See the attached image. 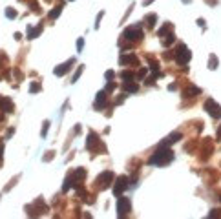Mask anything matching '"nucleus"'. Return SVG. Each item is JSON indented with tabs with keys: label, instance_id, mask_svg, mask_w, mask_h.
<instances>
[{
	"label": "nucleus",
	"instance_id": "28",
	"mask_svg": "<svg viewBox=\"0 0 221 219\" xmlns=\"http://www.w3.org/2000/svg\"><path fill=\"white\" fill-rule=\"evenodd\" d=\"M103 15H104V11H101V13L97 15V22H95V29H99V26H101V20H103Z\"/></svg>",
	"mask_w": 221,
	"mask_h": 219
},
{
	"label": "nucleus",
	"instance_id": "29",
	"mask_svg": "<svg viewBox=\"0 0 221 219\" xmlns=\"http://www.w3.org/2000/svg\"><path fill=\"white\" fill-rule=\"evenodd\" d=\"M106 79H108V81H112V79H113V77H115V71H113V70H108V71H106V75H104Z\"/></svg>",
	"mask_w": 221,
	"mask_h": 219
},
{
	"label": "nucleus",
	"instance_id": "22",
	"mask_svg": "<svg viewBox=\"0 0 221 219\" xmlns=\"http://www.w3.org/2000/svg\"><path fill=\"white\" fill-rule=\"evenodd\" d=\"M208 68H210V70H216V68H218V57H216V55H210V59H208Z\"/></svg>",
	"mask_w": 221,
	"mask_h": 219
},
{
	"label": "nucleus",
	"instance_id": "21",
	"mask_svg": "<svg viewBox=\"0 0 221 219\" xmlns=\"http://www.w3.org/2000/svg\"><path fill=\"white\" fill-rule=\"evenodd\" d=\"M170 31H172V24H170V22H166V24H165V26H163V28H161V29L157 31V35L161 37V39H163V37H165L166 33H170Z\"/></svg>",
	"mask_w": 221,
	"mask_h": 219
},
{
	"label": "nucleus",
	"instance_id": "15",
	"mask_svg": "<svg viewBox=\"0 0 221 219\" xmlns=\"http://www.w3.org/2000/svg\"><path fill=\"white\" fill-rule=\"evenodd\" d=\"M42 31V24H39L37 28H31V26H28V39H37L39 35Z\"/></svg>",
	"mask_w": 221,
	"mask_h": 219
},
{
	"label": "nucleus",
	"instance_id": "34",
	"mask_svg": "<svg viewBox=\"0 0 221 219\" xmlns=\"http://www.w3.org/2000/svg\"><path fill=\"white\" fill-rule=\"evenodd\" d=\"M218 216V210H212L210 214H208V217H216Z\"/></svg>",
	"mask_w": 221,
	"mask_h": 219
},
{
	"label": "nucleus",
	"instance_id": "24",
	"mask_svg": "<svg viewBox=\"0 0 221 219\" xmlns=\"http://www.w3.org/2000/svg\"><path fill=\"white\" fill-rule=\"evenodd\" d=\"M121 77H123L124 81H134V77H135V75H134V71L126 70V71H123V73H121Z\"/></svg>",
	"mask_w": 221,
	"mask_h": 219
},
{
	"label": "nucleus",
	"instance_id": "32",
	"mask_svg": "<svg viewBox=\"0 0 221 219\" xmlns=\"http://www.w3.org/2000/svg\"><path fill=\"white\" fill-rule=\"evenodd\" d=\"M53 159V152H48V155L44 157V161H51Z\"/></svg>",
	"mask_w": 221,
	"mask_h": 219
},
{
	"label": "nucleus",
	"instance_id": "36",
	"mask_svg": "<svg viewBox=\"0 0 221 219\" xmlns=\"http://www.w3.org/2000/svg\"><path fill=\"white\" fill-rule=\"evenodd\" d=\"M13 132H15V130H13V128H9V130H8V133H6V137H11V135H13Z\"/></svg>",
	"mask_w": 221,
	"mask_h": 219
},
{
	"label": "nucleus",
	"instance_id": "11",
	"mask_svg": "<svg viewBox=\"0 0 221 219\" xmlns=\"http://www.w3.org/2000/svg\"><path fill=\"white\" fill-rule=\"evenodd\" d=\"M181 137H183V135H181L179 132H174V133H170V135L166 137V139H165V141H163L159 146H170V144H174V143H177Z\"/></svg>",
	"mask_w": 221,
	"mask_h": 219
},
{
	"label": "nucleus",
	"instance_id": "18",
	"mask_svg": "<svg viewBox=\"0 0 221 219\" xmlns=\"http://www.w3.org/2000/svg\"><path fill=\"white\" fill-rule=\"evenodd\" d=\"M155 20H157V15H155V13H150V15L145 17V26H146L148 29H152V28L155 26Z\"/></svg>",
	"mask_w": 221,
	"mask_h": 219
},
{
	"label": "nucleus",
	"instance_id": "6",
	"mask_svg": "<svg viewBox=\"0 0 221 219\" xmlns=\"http://www.w3.org/2000/svg\"><path fill=\"white\" fill-rule=\"evenodd\" d=\"M113 179H115V175H113V172H103L99 177H97V186L103 188V190H106V188H110V185L113 183Z\"/></svg>",
	"mask_w": 221,
	"mask_h": 219
},
{
	"label": "nucleus",
	"instance_id": "37",
	"mask_svg": "<svg viewBox=\"0 0 221 219\" xmlns=\"http://www.w3.org/2000/svg\"><path fill=\"white\" fill-rule=\"evenodd\" d=\"M207 2H208L210 6H216V4H218V0H207Z\"/></svg>",
	"mask_w": 221,
	"mask_h": 219
},
{
	"label": "nucleus",
	"instance_id": "35",
	"mask_svg": "<svg viewBox=\"0 0 221 219\" xmlns=\"http://www.w3.org/2000/svg\"><path fill=\"white\" fill-rule=\"evenodd\" d=\"M197 26H201V28H203V26H205V20H203V18H197Z\"/></svg>",
	"mask_w": 221,
	"mask_h": 219
},
{
	"label": "nucleus",
	"instance_id": "16",
	"mask_svg": "<svg viewBox=\"0 0 221 219\" xmlns=\"http://www.w3.org/2000/svg\"><path fill=\"white\" fill-rule=\"evenodd\" d=\"M97 144H99L97 135H95V133H90L88 139H86V148H88V150H95V146H97Z\"/></svg>",
	"mask_w": 221,
	"mask_h": 219
},
{
	"label": "nucleus",
	"instance_id": "40",
	"mask_svg": "<svg viewBox=\"0 0 221 219\" xmlns=\"http://www.w3.org/2000/svg\"><path fill=\"white\" fill-rule=\"evenodd\" d=\"M183 2H185V4H188V2H190V0H183Z\"/></svg>",
	"mask_w": 221,
	"mask_h": 219
},
{
	"label": "nucleus",
	"instance_id": "31",
	"mask_svg": "<svg viewBox=\"0 0 221 219\" xmlns=\"http://www.w3.org/2000/svg\"><path fill=\"white\" fill-rule=\"evenodd\" d=\"M113 90H115V82H108V86H106V93H108V91H113Z\"/></svg>",
	"mask_w": 221,
	"mask_h": 219
},
{
	"label": "nucleus",
	"instance_id": "14",
	"mask_svg": "<svg viewBox=\"0 0 221 219\" xmlns=\"http://www.w3.org/2000/svg\"><path fill=\"white\" fill-rule=\"evenodd\" d=\"M199 93H201L199 88H196V86H188V88L183 91V97H185V99H192V97H196V95H199Z\"/></svg>",
	"mask_w": 221,
	"mask_h": 219
},
{
	"label": "nucleus",
	"instance_id": "26",
	"mask_svg": "<svg viewBox=\"0 0 221 219\" xmlns=\"http://www.w3.org/2000/svg\"><path fill=\"white\" fill-rule=\"evenodd\" d=\"M29 91H31V93L40 91V84H39V82H31V84H29Z\"/></svg>",
	"mask_w": 221,
	"mask_h": 219
},
{
	"label": "nucleus",
	"instance_id": "9",
	"mask_svg": "<svg viewBox=\"0 0 221 219\" xmlns=\"http://www.w3.org/2000/svg\"><path fill=\"white\" fill-rule=\"evenodd\" d=\"M75 64V59H70L68 62H64V64H61V66H57L55 70H53V73L57 75V77H62L64 73H68L70 70H71V66Z\"/></svg>",
	"mask_w": 221,
	"mask_h": 219
},
{
	"label": "nucleus",
	"instance_id": "10",
	"mask_svg": "<svg viewBox=\"0 0 221 219\" xmlns=\"http://www.w3.org/2000/svg\"><path fill=\"white\" fill-rule=\"evenodd\" d=\"M0 110L6 113H13L15 112V104L9 97H0Z\"/></svg>",
	"mask_w": 221,
	"mask_h": 219
},
{
	"label": "nucleus",
	"instance_id": "23",
	"mask_svg": "<svg viewBox=\"0 0 221 219\" xmlns=\"http://www.w3.org/2000/svg\"><path fill=\"white\" fill-rule=\"evenodd\" d=\"M82 71H84V66H79V68H77V71H75V75H73V79H71V82H77V81H79V77H81V75H82Z\"/></svg>",
	"mask_w": 221,
	"mask_h": 219
},
{
	"label": "nucleus",
	"instance_id": "19",
	"mask_svg": "<svg viewBox=\"0 0 221 219\" xmlns=\"http://www.w3.org/2000/svg\"><path fill=\"white\" fill-rule=\"evenodd\" d=\"M174 40H176V35H174L172 31L166 33V35L163 37V46H166V48H168V46H172V44H174Z\"/></svg>",
	"mask_w": 221,
	"mask_h": 219
},
{
	"label": "nucleus",
	"instance_id": "30",
	"mask_svg": "<svg viewBox=\"0 0 221 219\" xmlns=\"http://www.w3.org/2000/svg\"><path fill=\"white\" fill-rule=\"evenodd\" d=\"M82 48H84V39H79V40H77V50L82 51Z\"/></svg>",
	"mask_w": 221,
	"mask_h": 219
},
{
	"label": "nucleus",
	"instance_id": "4",
	"mask_svg": "<svg viewBox=\"0 0 221 219\" xmlns=\"http://www.w3.org/2000/svg\"><path fill=\"white\" fill-rule=\"evenodd\" d=\"M123 39H126V40H141L143 39V29H141V26H130L124 29L123 33Z\"/></svg>",
	"mask_w": 221,
	"mask_h": 219
},
{
	"label": "nucleus",
	"instance_id": "1",
	"mask_svg": "<svg viewBox=\"0 0 221 219\" xmlns=\"http://www.w3.org/2000/svg\"><path fill=\"white\" fill-rule=\"evenodd\" d=\"M174 161V152L170 150L168 146H159L157 150L154 152V155L148 159L150 164H157V166H166Z\"/></svg>",
	"mask_w": 221,
	"mask_h": 219
},
{
	"label": "nucleus",
	"instance_id": "20",
	"mask_svg": "<svg viewBox=\"0 0 221 219\" xmlns=\"http://www.w3.org/2000/svg\"><path fill=\"white\" fill-rule=\"evenodd\" d=\"M61 13H62V4H61V6H57V8H53V9L50 11V15H48V17H50L51 20H55V18H57Z\"/></svg>",
	"mask_w": 221,
	"mask_h": 219
},
{
	"label": "nucleus",
	"instance_id": "13",
	"mask_svg": "<svg viewBox=\"0 0 221 219\" xmlns=\"http://www.w3.org/2000/svg\"><path fill=\"white\" fill-rule=\"evenodd\" d=\"M119 62H121V66H126V64H139V60H137L135 55H121V59H119Z\"/></svg>",
	"mask_w": 221,
	"mask_h": 219
},
{
	"label": "nucleus",
	"instance_id": "39",
	"mask_svg": "<svg viewBox=\"0 0 221 219\" xmlns=\"http://www.w3.org/2000/svg\"><path fill=\"white\" fill-rule=\"evenodd\" d=\"M152 2H154V0H145V6H150Z\"/></svg>",
	"mask_w": 221,
	"mask_h": 219
},
{
	"label": "nucleus",
	"instance_id": "17",
	"mask_svg": "<svg viewBox=\"0 0 221 219\" xmlns=\"http://www.w3.org/2000/svg\"><path fill=\"white\" fill-rule=\"evenodd\" d=\"M123 88H124V91H126V93H135L137 90H139V84H137V82H130V81H124Z\"/></svg>",
	"mask_w": 221,
	"mask_h": 219
},
{
	"label": "nucleus",
	"instance_id": "3",
	"mask_svg": "<svg viewBox=\"0 0 221 219\" xmlns=\"http://www.w3.org/2000/svg\"><path fill=\"white\" fill-rule=\"evenodd\" d=\"M203 108L207 110V113L210 115V117H214V119H219L221 117V106L214 101V99H207L205 101V104H203Z\"/></svg>",
	"mask_w": 221,
	"mask_h": 219
},
{
	"label": "nucleus",
	"instance_id": "33",
	"mask_svg": "<svg viewBox=\"0 0 221 219\" xmlns=\"http://www.w3.org/2000/svg\"><path fill=\"white\" fill-rule=\"evenodd\" d=\"M145 75H146V70H145V68H143V70H141V71H139V79H143V77H145Z\"/></svg>",
	"mask_w": 221,
	"mask_h": 219
},
{
	"label": "nucleus",
	"instance_id": "2",
	"mask_svg": "<svg viewBox=\"0 0 221 219\" xmlns=\"http://www.w3.org/2000/svg\"><path fill=\"white\" fill-rule=\"evenodd\" d=\"M130 208H132L130 199L124 197V196H117V216L119 217H126Z\"/></svg>",
	"mask_w": 221,
	"mask_h": 219
},
{
	"label": "nucleus",
	"instance_id": "12",
	"mask_svg": "<svg viewBox=\"0 0 221 219\" xmlns=\"http://www.w3.org/2000/svg\"><path fill=\"white\" fill-rule=\"evenodd\" d=\"M106 97H108V93H106L104 90L97 93V99H95V108H97V110H101V108L106 106Z\"/></svg>",
	"mask_w": 221,
	"mask_h": 219
},
{
	"label": "nucleus",
	"instance_id": "5",
	"mask_svg": "<svg viewBox=\"0 0 221 219\" xmlns=\"http://www.w3.org/2000/svg\"><path fill=\"white\" fill-rule=\"evenodd\" d=\"M190 57H192V53H190V50L185 46V44H179L177 51H176V60H177L181 66H185V64L190 60Z\"/></svg>",
	"mask_w": 221,
	"mask_h": 219
},
{
	"label": "nucleus",
	"instance_id": "8",
	"mask_svg": "<svg viewBox=\"0 0 221 219\" xmlns=\"http://www.w3.org/2000/svg\"><path fill=\"white\" fill-rule=\"evenodd\" d=\"M113 183H115V185H113V196H115V197L117 196H123V192L130 186V185H128V177H124V175L117 177V181L113 179Z\"/></svg>",
	"mask_w": 221,
	"mask_h": 219
},
{
	"label": "nucleus",
	"instance_id": "25",
	"mask_svg": "<svg viewBox=\"0 0 221 219\" xmlns=\"http://www.w3.org/2000/svg\"><path fill=\"white\" fill-rule=\"evenodd\" d=\"M6 17L11 18V20H13V18H17V11L13 9V8H8V9H6Z\"/></svg>",
	"mask_w": 221,
	"mask_h": 219
},
{
	"label": "nucleus",
	"instance_id": "7",
	"mask_svg": "<svg viewBox=\"0 0 221 219\" xmlns=\"http://www.w3.org/2000/svg\"><path fill=\"white\" fill-rule=\"evenodd\" d=\"M48 212V206L42 199H37L31 206H28V216H40V214H46Z\"/></svg>",
	"mask_w": 221,
	"mask_h": 219
},
{
	"label": "nucleus",
	"instance_id": "27",
	"mask_svg": "<svg viewBox=\"0 0 221 219\" xmlns=\"http://www.w3.org/2000/svg\"><path fill=\"white\" fill-rule=\"evenodd\" d=\"M48 130H50V121H46V123H44L42 132H40V135H42V137H46V135H48Z\"/></svg>",
	"mask_w": 221,
	"mask_h": 219
},
{
	"label": "nucleus",
	"instance_id": "38",
	"mask_svg": "<svg viewBox=\"0 0 221 219\" xmlns=\"http://www.w3.org/2000/svg\"><path fill=\"white\" fill-rule=\"evenodd\" d=\"M2 152H4V146H2V143H0V159H2Z\"/></svg>",
	"mask_w": 221,
	"mask_h": 219
}]
</instances>
